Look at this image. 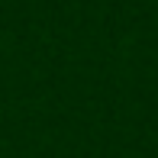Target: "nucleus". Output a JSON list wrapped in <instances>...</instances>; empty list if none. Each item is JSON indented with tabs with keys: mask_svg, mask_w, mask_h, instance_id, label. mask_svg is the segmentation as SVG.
Returning <instances> with one entry per match:
<instances>
[]
</instances>
